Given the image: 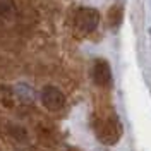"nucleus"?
<instances>
[{"instance_id":"nucleus-1","label":"nucleus","mask_w":151,"mask_h":151,"mask_svg":"<svg viewBox=\"0 0 151 151\" xmlns=\"http://www.w3.org/2000/svg\"><path fill=\"white\" fill-rule=\"evenodd\" d=\"M93 129L98 136V139L105 144H115L120 139V124L117 120V115L113 113L110 106L106 108H98L93 117Z\"/></svg>"},{"instance_id":"nucleus-2","label":"nucleus","mask_w":151,"mask_h":151,"mask_svg":"<svg viewBox=\"0 0 151 151\" xmlns=\"http://www.w3.org/2000/svg\"><path fill=\"white\" fill-rule=\"evenodd\" d=\"M100 22V14L98 10L94 9H88V7H81L72 12L70 16V26L77 35L84 36V35H89L91 31L96 29Z\"/></svg>"},{"instance_id":"nucleus-3","label":"nucleus","mask_w":151,"mask_h":151,"mask_svg":"<svg viewBox=\"0 0 151 151\" xmlns=\"http://www.w3.org/2000/svg\"><path fill=\"white\" fill-rule=\"evenodd\" d=\"M40 98H41L43 106L48 108L50 112H58V110H62L65 106V98H64L62 91L55 86H45L41 89Z\"/></svg>"},{"instance_id":"nucleus-4","label":"nucleus","mask_w":151,"mask_h":151,"mask_svg":"<svg viewBox=\"0 0 151 151\" xmlns=\"http://www.w3.org/2000/svg\"><path fill=\"white\" fill-rule=\"evenodd\" d=\"M93 79L94 83L101 88H106V86L112 84V70H110V65L105 62V60H96L93 65Z\"/></svg>"},{"instance_id":"nucleus-5","label":"nucleus","mask_w":151,"mask_h":151,"mask_svg":"<svg viewBox=\"0 0 151 151\" xmlns=\"http://www.w3.org/2000/svg\"><path fill=\"white\" fill-rule=\"evenodd\" d=\"M122 21V9L120 7H112L110 12H108V24L112 28H117Z\"/></svg>"},{"instance_id":"nucleus-6","label":"nucleus","mask_w":151,"mask_h":151,"mask_svg":"<svg viewBox=\"0 0 151 151\" xmlns=\"http://www.w3.org/2000/svg\"><path fill=\"white\" fill-rule=\"evenodd\" d=\"M14 12H16V9H14L10 0H2L0 2V16L2 17H10Z\"/></svg>"}]
</instances>
